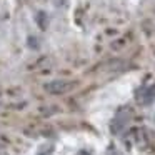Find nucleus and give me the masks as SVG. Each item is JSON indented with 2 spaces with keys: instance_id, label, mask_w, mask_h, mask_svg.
<instances>
[{
  "instance_id": "obj_1",
  "label": "nucleus",
  "mask_w": 155,
  "mask_h": 155,
  "mask_svg": "<svg viewBox=\"0 0 155 155\" xmlns=\"http://www.w3.org/2000/svg\"><path fill=\"white\" fill-rule=\"evenodd\" d=\"M74 82H70V80H52V82H48V84H45L44 85V88H45V92H48V94H52V95H62V94H67L68 90H72L74 88Z\"/></svg>"
},
{
  "instance_id": "obj_2",
  "label": "nucleus",
  "mask_w": 155,
  "mask_h": 155,
  "mask_svg": "<svg viewBox=\"0 0 155 155\" xmlns=\"http://www.w3.org/2000/svg\"><path fill=\"white\" fill-rule=\"evenodd\" d=\"M130 110H127V108H120V110L115 114L114 120H112V125H110V132L112 134H120L122 130H124L125 127H127L128 120H130Z\"/></svg>"
},
{
  "instance_id": "obj_3",
  "label": "nucleus",
  "mask_w": 155,
  "mask_h": 155,
  "mask_svg": "<svg viewBox=\"0 0 155 155\" xmlns=\"http://www.w3.org/2000/svg\"><path fill=\"white\" fill-rule=\"evenodd\" d=\"M137 100L143 105H150L155 102V84L150 85V87H145L143 90L138 92L137 95Z\"/></svg>"
},
{
  "instance_id": "obj_4",
  "label": "nucleus",
  "mask_w": 155,
  "mask_h": 155,
  "mask_svg": "<svg viewBox=\"0 0 155 155\" xmlns=\"http://www.w3.org/2000/svg\"><path fill=\"white\" fill-rule=\"evenodd\" d=\"M35 22H37V25L42 28V30H45V28L48 27V17L45 12H37L35 14Z\"/></svg>"
},
{
  "instance_id": "obj_5",
  "label": "nucleus",
  "mask_w": 155,
  "mask_h": 155,
  "mask_svg": "<svg viewBox=\"0 0 155 155\" xmlns=\"http://www.w3.org/2000/svg\"><path fill=\"white\" fill-rule=\"evenodd\" d=\"M28 47L30 48H38V42L35 37H28Z\"/></svg>"
}]
</instances>
